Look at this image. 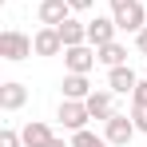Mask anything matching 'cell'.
Listing matches in <instances>:
<instances>
[{
    "label": "cell",
    "instance_id": "obj_1",
    "mask_svg": "<svg viewBox=\"0 0 147 147\" xmlns=\"http://www.w3.org/2000/svg\"><path fill=\"white\" fill-rule=\"evenodd\" d=\"M32 52H36V44H32V36H24L20 28H4V32H0V56H4L8 64H20Z\"/></svg>",
    "mask_w": 147,
    "mask_h": 147
},
{
    "label": "cell",
    "instance_id": "obj_2",
    "mask_svg": "<svg viewBox=\"0 0 147 147\" xmlns=\"http://www.w3.org/2000/svg\"><path fill=\"white\" fill-rule=\"evenodd\" d=\"M111 16H115L119 32H139V28H147V12H143L139 0H111Z\"/></svg>",
    "mask_w": 147,
    "mask_h": 147
},
{
    "label": "cell",
    "instance_id": "obj_3",
    "mask_svg": "<svg viewBox=\"0 0 147 147\" xmlns=\"http://www.w3.org/2000/svg\"><path fill=\"white\" fill-rule=\"evenodd\" d=\"M56 119L64 123L68 131H84V127H88V119H92V111H88V103H84V99H60Z\"/></svg>",
    "mask_w": 147,
    "mask_h": 147
},
{
    "label": "cell",
    "instance_id": "obj_4",
    "mask_svg": "<svg viewBox=\"0 0 147 147\" xmlns=\"http://www.w3.org/2000/svg\"><path fill=\"white\" fill-rule=\"evenodd\" d=\"M135 131H139V127H135V119H131V115H123V111H115L111 119L103 123V135H107V143H111V147H127Z\"/></svg>",
    "mask_w": 147,
    "mask_h": 147
},
{
    "label": "cell",
    "instance_id": "obj_5",
    "mask_svg": "<svg viewBox=\"0 0 147 147\" xmlns=\"http://www.w3.org/2000/svg\"><path fill=\"white\" fill-rule=\"evenodd\" d=\"M99 64V56L92 44H76V48H64V68L68 72H80V76H88L92 68Z\"/></svg>",
    "mask_w": 147,
    "mask_h": 147
},
{
    "label": "cell",
    "instance_id": "obj_6",
    "mask_svg": "<svg viewBox=\"0 0 147 147\" xmlns=\"http://www.w3.org/2000/svg\"><path fill=\"white\" fill-rule=\"evenodd\" d=\"M115 32H119L115 16H96V20H88V44L92 48H103V44L115 40Z\"/></svg>",
    "mask_w": 147,
    "mask_h": 147
},
{
    "label": "cell",
    "instance_id": "obj_7",
    "mask_svg": "<svg viewBox=\"0 0 147 147\" xmlns=\"http://www.w3.org/2000/svg\"><path fill=\"white\" fill-rule=\"evenodd\" d=\"M84 103H88L92 119H99V123H107L111 115H115V92H111V88H107V92H103V88H99V92H92Z\"/></svg>",
    "mask_w": 147,
    "mask_h": 147
},
{
    "label": "cell",
    "instance_id": "obj_8",
    "mask_svg": "<svg viewBox=\"0 0 147 147\" xmlns=\"http://www.w3.org/2000/svg\"><path fill=\"white\" fill-rule=\"evenodd\" d=\"M107 88H111L115 96H131V92L139 88V76L131 72L127 64H119V68H107Z\"/></svg>",
    "mask_w": 147,
    "mask_h": 147
},
{
    "label": "cell",
    "instance_id": "obj_9",
    "mask_svg": "<svg viewBox=\"0 0 147 147\" xmlns=\"http://www.w3.org/2000/svg\"><path fill=\"white\" fill-rule=\"evenodd\" d=\"M40 24H48V28H56V24H64L68 16H72V4L68 0H40Z\"/></svg>",
    "mask_w": 147,
    "mask_h": 147
},
{
    "label": "cell",
    "instance_id": "obj_10",
    "mask_svg": "<svg viewBox=\"0 0 147 147\" xmlns=\"http://www.w3.org/2000/svg\"><path fill=\"white\" fill-rule=\"evenodd\" d=\"M32 44H36V56H60L64 52V40H60V28H40L36 36H32Z\"/></svg>",
    "mask_w": 147,
    "mask_h": 147
},
{
    "label": "cell",
    "instance_id": "obj_11",
    "mask_svg": "<svg viewBox=\"0 0 147 147\" xmlns=\"http://www.w3.org/2000/svg\"><path fill=\"white\" fill-rule=\"evenodd\" d=\"M24 103H28V88L24 84H16V80L0 84V107H4V111H20Z\"/></svg>",
    "mask_w": 147,
    "mask_h": 147
},
{
    "label": "cell",
    "instance_id": "obj_12",
    "mask_svg": "<svg viewBox=\"0 0 147 147\" xmlns=\"http://www.w3.org/2000/svg\"><path fill=\"white\" fill-rule=\"evenodd\" d=\"M20 135H24V147H48L52 139H56L52 127H48V123H40V119H28Z\"/></svg>",
    "mask_w": 147,
    "mask_h": 147
},
{
    "label": "cell",
    "instance_id": "obj_13",
    "mask_svg": "<svg viewBox=\"0 0 147 147\" xmlns=\"http://www.w3.org/2000/svg\"><path fill=\"white\" fill-rule=\"evenodd\" d=\"M60 28V40H64V48H76V44H88V24H80V20H64V24H56Z\"/></svg>",
    "mask_w": 147,
    "mask_h": 147
},
{
    "label": "cell",
    "instance_id": "obj_14",
    "mask_svg": "<svg viewBox=\"0 0 147 147\" xmlns=\"http://www.w3.org/2000/svg\"><path fill=\"white\" fill-rule=\"evenodd\" d=\"M60 88H64V99H88V96H92V84H88V76H80V72H68Z\"/></svg>",
    "mask_w": 147,
    "mask_h": 147
},
{
    "label": "cell",
    "instance_id": "obj_15",
    "mask_svg": "<svg viewBox=\"0 0 147 147\" xmlns=\"http://www.w3.org/2000/svg\"><path fill=\"white\" fill-rule=\"evenodd\" d=\"M99 64L103 68H119V64H127V48H123L119 40H111V44H103V48H96Z\"/></svg>",
    "mask_w": 147,
    "mask_h": 147
},
{
    "label": "cell",
    "instance_id": "obj_16",
    "mask_svg": "<svg viewBox=\"0 0 147 147\" xmlns=\"http://www.w3.org/2000/svg\"><path fill=\"white\" fill-rule=\"evenodd\" d=\"M72 147H111L107 143V135H96V131H72Z\"/></svg>",
    "mask_w": 147,
    "mask_h": 147
},
{
    "label": "cell",
    "instance_id": "obj_17",
    "mask_svg": "<svg viewBox=\"0 0 147 147\" xmlns=\"http://www.w3.org/2000/svg\"><path fill=\"white\" fill-rule=\"evenodd\" d=\"M131 119L139 131H147V99H131Z\"/></svg>",
    "mask_w": 147,
    "mask_h": 147
},
{
    "label": "cell",
    "instance_id": "obj_18",
    "mask_svg": "<svg viewBox=\"0 0 147 147\" xmlns=\"http://www.w3.org/2000/svg\"><path fill=\"white\" fill-rule=\"evenodd\" d=\"M0 147H24V135L12 131V127H4V131H0Z\"/></svg>",
    "mask_w": 147,
    "mask_h": 147
},
{
    "label": "cell",
    "instance_id": "obj_19",
    "mask_svg": "<svg viewBox=\"0 0 147 147\" xmlns=\"http://www.w3.org/2000/svg\"><path fill=\"white\" fill-rule=\"evenodd\" d=\"M135 48L147 56V28H139V32H135Z\"/></svg>",
    "mask_w": 147,
    "mask_h": 147
},
{
    "label": "cell",
    "instance_id": "obj_20",
    "mask_svg": "<svg viewBox=\"0 0 147 147\" xmlns=\"http://www.w3.org/2000/svg\"><path fill=\"white\" fill-rule=\"evenodd\" d=\"M68 4H72V12H88V8H92L96 0H68Z\"/></svg>",
    "mask_w": 147,
    "mask_h": 147
},
{
    "label": "cell",
    "instance_id": "obj_21",
    "mask_svg": "<svg viewBox=\"0 0 147 147\" xmlns=\"http://www.w3.org/2000/svg\"><path fill=\"white\" fill-rule=\"evenodd\" d=\"M48 147H72V139H60V135H56V139H52Z\"/></svg>",
    "mask_w": 147,
    "mask_h": 147
}]
</instances>
